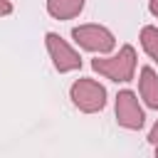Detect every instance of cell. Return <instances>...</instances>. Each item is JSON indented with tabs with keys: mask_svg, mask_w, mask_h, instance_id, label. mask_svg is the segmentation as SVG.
Masks as SVG:
<instances>
[{
	"mask_svg": "<svg viewBox=\"0 0 158 158\" xmlns=\"http://www.w3.org/2000/svg\"><path fill=\"white\" fill-rule=\"evenodd\" d=\"M91 69L111 81H131L136 72V49L131 44H123L114 57L91 59Z\"/></svg>",
	"mask_w": 158,
	"mask_h": 158,
	"instance_id": "6da1fadb",
	"label": "cell"
},
{
	"mask_svg": "<svg viewBox=\"0 0 158 158\" xmlns=\"http://www.w3.org/2000/svg\"><path fill=\"white\" fill-rule=\"evenodd\" d=\"M69 99H72V104H74L79 111H84V114H96V111H101V109L106 106V89H104L99 81L84 77V79H77V81L72 84Z\"/></svg>",
	"mask_w": 158,
	"mask_h": 158,
	"instance_id": "7a4b0ae2",
	"label": "cell"
},
{
	"mask_svg": "<svg viewBox=\"0 0 158 158\" xmlns=\"http://www.w3.org/2000/svg\"><path fill=\"white\" fill-rule=\"evenodd\" d=\"M72 40L86 49V52H96V54H109L116 47V37L101 27V25H79L72 30Z\"/></svg>",
	"mask_w": 158,
	"mask_h": 158,
	"instance_id": "3957f363",
	"label": "cell"
},
{
	"mask_svg": "<svg viewBox=\"0 0 158 158\" xmlns=\"http://www.w3.org/2000/svg\"><path fill=\"white\" fill-rule=\"evenodd\" d=\"M44 44H47V52L52 57V64L59 74H67V72H74L81 67V57L57 35V32H47L44 35Z\"/></svg>",
	"mask_w": 158,
	"mask_h": 158,
	"instance_id": "277c9868",
	"label": "cell"
},
{
	"mask_svg": "<svg viewBox=\"0 0 158 158\" xmlns=\"http://www.w3.org/2000/svg\"><path fill=\"white\" fill-rule=\"evenodd\" d=\"M116 121H118V126H123L128 131H138L146 123L143 109L138 106L136 94L128 91V89H123V91L116 94Z\"/></svg>",
	"mask_w": 158,
	"mask_h": 158,
	"instance_id": "5b68a950",
	"label": "cell"
},
{
	"mask_svg": "<svg viewBox=\"0 0 158 158\" xmlns=\"http://www.w3.org/2000/svg\"><path fill=\"white\" fill-rule=\"evenodd\" d=\"M138 91H141V99L146 101V106L158 111V74H156L151 67H143V69H141Z\"/></svg>",
	"mask_w": 158,
	"mask_h": 158,
	"instance_id": "8992f818",
	"label": "cell"
},
{
	"mask_svg": "<svg viewBox=\"0 0 158 158\" xmlns=\"http://www.w3.org/2000/svg\"><path fill=\"white\" fill-rule=\"evenodd\" d=\"M84 10V0H47V12L54 20H72Z\"/></svg>",
	"mask_w": 158,
	"mask_h": 158,
	"instance_id": "52a82bcc",
	"label": "cell"
},
{
	"mask_svg": "<svg viewBox=\"0 0 158 158\" xmlns=\"http://www.w3.org/2000/svg\"><path fill=\"white\" fill-rule=\"evenodd\" d=\"M141 47H143V52H146L153 62H158V27L146 25V27L141 30Z\"/></svg>",
	"mask_w": 158,
	"mask_h": 158,
	"instance_id": "ba28073f",
	"label": "cell"
},
{
	"mask_svg": "<svg viewBox=\"0 0 158 158\" xmlns=\"http://www.w3.org/2000/svg\"><path fill=\"white\" fill-rule=\"evenodd\" d=\"M148 141H151V146L156 148V156H158V121L153 123V128H151V133H148Z\"/></svg>",
	"mask_w": 158,
	"mask_h": 158,
	"instance_id": "9c48e42d",
	"label": "cell"
},
{
	"mask_svg": "<svg viewBox=\"0 0 158 158\" xmlns=\"http://www.w3.org/2000/svg\"><path fill=\"white\" fill-rule=\"evenodd\" d=\"M10 12H12L10 0H0V15H10Z\"/></svg>",
	"mask_w": 158,
	"mask_h": 158,
	"instance_id": "30bf717a",
	"label": "cell"
},
{
	"mask_svg": "<svg viewBox=\"0 0 158 158\" xmlns=\"http://www.w3.org/2000/svg\"><path fill=\"white\" fill-rule=\"evenodd\" d=\"M148 10H151L153 17H158V0H151V2H148Z\"/></svg>",
	"mask_w": 158,
	"mask_h": 158,
	"instance_id": "8fae6325",
	"label": "cell"
}]
</instances>
